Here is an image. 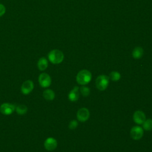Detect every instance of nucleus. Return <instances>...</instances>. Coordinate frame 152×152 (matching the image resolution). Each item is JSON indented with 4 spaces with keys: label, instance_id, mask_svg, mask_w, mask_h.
Listing matches in <instances>:
<instances>
[{
    "label": "nucleus",
    "instance_id": "6e6552de",
    "mask_svg": "<svg viewBox=\"0 0 152 152\" xmlns=\"http://www.w3.org/2000/svg\"><path fill=\"white\" fill-rule=\"evenodd\" d=\"M90 116V112L88 109L86 107H82L80 109L77 113V119L83 122H86Z\"/></svg>",
    "mask_w": 152,
    "mask_h": 152
},
{
    "label": "nucleus",
    "instance_id": "aec40b11",
    "mask_svg": "<svg viewBox=\"0 0 152 152\" xmlns=\"http://www.w3.org/2000/svg\"><path fill=\"white\" fill-rule=\"evenodd\" d=\"M5 11H6V8L5 6L2 4H0V17L2 16L5 13Z\"/></svg>",
    "mask_w": 152,
    "mask_h": 152
},
{
    "label": "nucleus",
    "instance_id": "f03ea898",
    "mask_svg": "<svg viewBox=\"0 0 152 152\" xmlns=\"http://www.w3.org/2000/svg\"><path fill=\"white\" fill-rule=\"evenodd\" d=\"M91 74L87 69H83L78 72L76 77L77 82L80 85H86L91 80Z\"/></svg>",
    "mask_w": 152,
    "mask_h": 152
},
{
    "label": "nucleus",
    "instance_id": "2eb2a0df",
    "mask_svg": "<svg viewBox=\"0 0 152 152\" xmlns=\"http://www.w3.org/2000/svg\"><path fill=\"white\" fill-rule=\"evenodd\" d=\"M27 110H28V108L25 104H18L15 106V110L18 115H22L26 114L27 112Z\"/></svg>",
    "mask_w": 152,
    "mask_h": 152
},
{
    "label": "nucleus",
    "instance_id": "4468645a",
    "mask_svg": "<svg viewBox=\"0 0 152 152\" xmlns=\"http://www.w3.org/2000/svg\"><path fill=\"white\" fill-rule=\"evenodd\" d=\"M144 53L143 49L141 47H135L132 52V55L134 59H140L141 58Z\"/></svg>",
    "mask_w": 152,
    "mask_h": 152
},
{
    "label": "nucleus",
    "instance_id": "f3484780",
    "mask_svg": "<svg viewBox=\"0 0 152 152\" xmlns=\"http://www.w3.org/2000/svg\"><path fill=\"white\" fill-rule=\"evenodd\" d=\"M109 78L112 81H116L121 78V74L117 71H112V72H110Z\"/></svg>",
    "mask_w": 152,
    "mask_h": 152
},
{
    "label": "nucleus",
    "instance_id": "f257e3e1",
    "mask_svg": "<svg viewBox=\"0 0 152 152\" xmlns=\"http://www.w3.org/2000/svg\"><path fill=\"white\" fill-rule=\"evenodd\" d=\"M49 61L53 64L61 63L64 58V55L62 51L58 49H53L48 53Z\"/></svg>",
    "mask_w": 152,
    "mask_h": 152
},
{
    "label": "nucleus",
    "instance_id": "20e7f679",
    "mask_svg": "<svg viewBox=\"0 0 152 152\" xmlns=\"http://www.w3.org/2000/svg\"><path fill=\"white\" fill-rule=\"evenodd\" d=\"M38 81L40 86L43 88L49 87L52 83V80L50 75L46 72L41 73L39 75Z\"/></svg>",
    "mask_w": 152,
    "mask_h": 152
},
{
    "label": "nucleus",
    "instance_id": "9d476101",
    "mask_svg": "<svg viewBox=\"0 0 152 152\" xmlns=\"http://www.w3.org/2000/svg\"><path fill=\"white\" fill-rule=\"evenodd\" d=\"M134 121L137 124H142L145 121V115L141 110H137L133 115Z\"/></svg>",
    "mask_w": 152,
    "mask_h": 152
},
{
    "label": "nucleus",
    "instance_id": "ddd939ff",
    "mask_svg": "<svg viewBox=\"0 0 152 152\" xmlns=\"http://www.w3.org/2000/svg\"><path fill=\"white\" fill-rule=\"evenodd\" d=\"M43 96L46 100H52L55 99V92L51 89H46L43 92Z\"/></svg>",
    "mask_w": 152,
    "mask_h": 152
},
{
    "label": "nucleus",
    "instance_id": "0eeeda50",
    "mask_svg": "<svg viewBox=\"0 0 152 152\" xmlns=\"http://www.w3.org/2000/svg\"><path fill=\"white\" fill-rule=\"evenodd\" d=\"M144 134V131L140 126H133L130 131V135L132 139L138 140L142 138Z\"/></svg>",
    "mask_w": 152,
    "mask_h": 152
},
{
    "label": "nucleus",
    "instance_id": "6ab92c4d",
    "mask_svg": "<svg viewBox=\"0 0 152 152\" xmlns=\"http://www.w3.org/2000/svg\"><path fill=\"white\" fill-rule=\"evenodd\" d=\"M77 125H78V122L76 120H72L71 121H70L68 126L70 129H74L77 128Z\"/></svg>",
    "mask_w": 152,
    "mask_h": 152
},
{
    "label": "nucleus",
    "instance_id": "39448f33",
    "mask_svg": "<svg viewBox=\"0 0 152 152\" xmlns=\"http://www.w3.org/2000/svg\"><path fill=\"white\" fill-rule=\"evenodd\" d=\"M15 105L9 103H4L0 106V112L5 115L12 114L15 110Z\"/></svg>",
    "mask_w": 152,
    "mask_h": 152
},
{
    "label": "nucleus",
    "instance_id": "dca6fc26",
    "mask_svg": "<svg viewBox=\"0 0 152 152\" xmlns=\"http://www.w3.org/2000/svg\"><path fill=\"white\" fill-rule=\"evenodd\" d=\"M142 127L145 131L152 130V119H148L145 120L142 124Z\"/></svg>",
    "mask_w": 152,
    "mask_h": 152
},
{
    "label": "nucleus",
    "instance_id": "9b49d317",
    "mask_svg": "<svg viewBox=\"0 0 152 152\" xmlns=\"http://www.w3.org/2000/svg\"><path fill=\"white\" fill-rule=\"evenodd\" d=\"M79 87L78 86H75L69 93L68 94V99L71 102H75L79 99V92H78Z\"/></svg>",
    "mask_w": 152,
    "mask_h": 152
},
{
    "label": "nucleus",
    "instance_id": "f8f14e48",
    "mask_svg": "<svg viewBox=\"0 0 152 152\" xmlns=\"http://www.w3.org/2000/svg\"><path fill=\"white\" fill-rule=\"evenodd\" d=\"M37 68L40 71H45L48 66V61L45 57L40 58L37 62Z\"/></svg>",
    "mask_w": 152,
    "mask_h": 152
},
{
    "label": "nucleus",
    "instance_id": "a211bd4d",
    "mask_svg": "<svg viewBox=\"0 0 152 152\" xmlns=\"http://www.w3.org/2000/svg\"><path fill=\"white\" fill-rule=\"evenodd\" d=\"M80 91L81 93V94L84 96V97H87L90 94V90L88 87H86V86H82L80 87Z\"/></svg>",
    "mask_w": 152,
    "mask_h": 152
},
{
    "label": "nucleus",
    "instance_id": "1a4fd4ad",
    "mask_svg": "<svg viewBox=\"0 0 152 152\" xmlns=\"http://www.w3.org/2000/svg\"><path fill=\"white\" fill-rule=\"evenodd\" d=\"M57 141L53 137H49L46 138L44 142V147L48 151L54 150L57 147Z\"/></svg>",
    "mask_w": 152,
    "mask_h": 152
},
{
    "label": "nucleus",
    "instance_id": "7ed1b4c3",
    "mask_svg": "<svg viewBox=\"0 0 152 152\" xmlns=\"http://www.w3.org/2000/svg\"><path fill=\"white\" fill-rule=\"evenodd\" d=\"M109 78L106 75H100L96 80V86L99 90H104L108 86Z\"/></svg>",
    "mask_w": 152,
    "mask_h": 152
},
{
    "label": "nucleus",
    "instance_id": "423d86ee",
    "mask_svg": "<svg viewBox=\"0 0 152 152\" xmlns=\"http://www.w3.org/2000/svg\"><path fill=\"white\" fill-rule=\"evenodd\" d=\"M34 88V83L30 80H28L23 82L21 86V91L23 94L27 95L30 94Z\"/></svg>",
    "mask_w": 152,
    "mask_h": 152
}]
</instances>
